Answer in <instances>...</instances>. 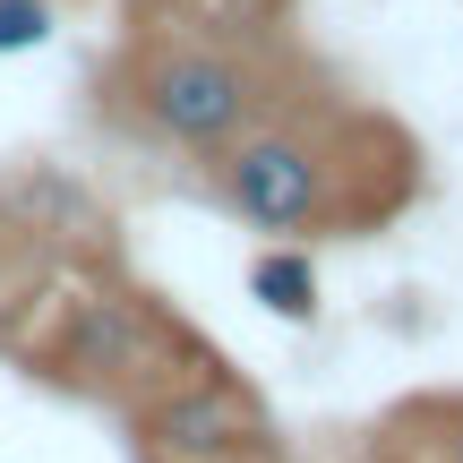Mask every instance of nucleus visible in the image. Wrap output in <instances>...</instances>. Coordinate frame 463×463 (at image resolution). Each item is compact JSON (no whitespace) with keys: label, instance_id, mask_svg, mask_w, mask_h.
Masks as SVG:
<instances>
[{"label":"nucleus","instance_id":"obj_1","mask_svg":"<svg viewBox=\"0 0 463 463\" xmlns=\"http://www.w3.org/2000/svg\"><path fill=\"white\" fill-rule=\"evenodd\" d=\"M223 198L258 232H317L335 206V164L292 129H241L223 146Z\"/></svg>","mask_w":463,"mask_h":463},{"label":"nucleus","instance_id":"obj_2","mask_svg":"<svg viewBox=\"0 0 463 463\" xmlns=\"http://www.w3.org/2000/svg\"><path fill=\"white\" fill-rule=\"evenodd\" d=\"M146 120L172 146H232L258 120V78L232 52H164L146 69Z\"/></svg>","mask_w":463,"mask_h":463},{"label":"nucleus","instance_id":"obj_3","mask_svg":"<svg viewBox=\"0 0 463 463\" xmlns=\"http://www.w3.org/2000/svg\"><path fill=\"white\" fill-rule=\"evenodd\" d=\"M155 430H164V447H198V455H215V447H232V438H241V420H232L223 395H198V403H172Z\"/></svg>","mask_w":463,"mask_h":463},{"label":"nucleus","instance_id":"obj_4","mask_svg":"<svg viewBox=\"0 0 463 463\" xmlns=\"http://www.w3.org/2000/svg\"><path fill=\"white\" fill-rule=\"evenodd\" d=\"M258 300H266V309H283V317H300V309L317 300L309 258H300V249H275V258H258Z\"/></svg>","mask_w":463,"mask_h":463},{"label":"nucleus","instance_id":"obj_5","mask_svg":"<svg viewBox=\"0 0 463 463\" xmlns=\"http://www.w3.org/2000/svg\"><path fill=\"white\" fill-rule=\"evenodd\" d=\"M43 34H52V0H0V52L43 43Z\"/></svg>","mask_w":463,"mask_h":463},{"label":"nucleus","instance_id":"obj_6","mask_svg":"<svg viewBox=\"0 0 463 463\" xmlns=\"http://www.w3.org/2000/svg\"><path fill=\"white\" fill-rule=\"evenodd\" d=\"M447 438H455V463H463V412H455V420H447Z\"/></svg>","mask_w":463,"mask_h":463}]
</instances>
